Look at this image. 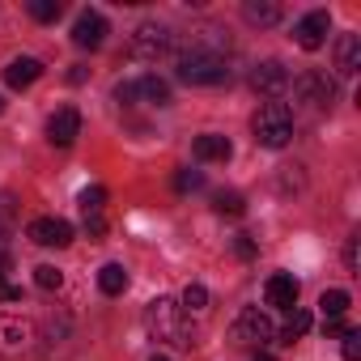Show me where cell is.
<instances>
[{
    "label": "cell",
    "mask_w": 361,
    "mask_h": 361,
    "mask_svg": "<svg viewBox=\"0 0 361 361\" xmlns=\"http://www.w3.org/2000/svg\"><path fill=\"white\" fill-rule=\"evenodd\" d=\"M90 73H85V64H73V73H68V85H81Z\"/></svg>",
    "instance_id": "cell-32"
},
{
    "label": "cell",
    "mask_w": 361,
    "mask_h": 361,
    "mask_svg": "<svg viewBox=\"0 0 361 361\" xmlns=\"http://www.w3.org/2000/svg\"><path fill=\"white\" fill-rule=\"evenodd\" d=\"M39 77H43V60H35V56H18V60H9V68H5L9 90H26V85H35Z\"/></svg>",
    "instance_id": "cell-16"
},
{
    "label": "cell",
    "mask_w": 361,
    "mask_h": 361,
    "mask_svg": "<svg viewBox=\"0 0 361 361\" xmlns=\"http://www.w3.org/2000/svg\"><path fill=\"white\" fill-rule=\"evenodd\" d=\"M344 331H348L344 319H323V336H344Z\"/></svg>",
    "instance_id": "cell-31"
},
{
    "label": "cell",
    "mask_w": 361,
    "mask_h": 361,
    "mask_svg": "<svg viewBox=\"0 0 361 361\" xmlns=\"http://www.w3.org/2000/svg\"><path fill=\"white\" fill-rule=\"evenodd\" d=\"M344 268L348 272H357V234L348 238V247H344Z\"/></svg>",
    "instance_id": "cell-30"
},
{
    "label": "cell",
    "mask_w": 361,
    "mask_h": 361,
    "mask_svg": "<svg viewBox=\"0 0 361 361\" xmlns=\"http://www.w3.org/2000/svg\"><path fill=\"white\" fill-rule=\"evenodd\" d=\"M145 327L153 340H166V344H178V348H192V327H188V310L178 306L174 298H153L145 306Z\"/></svg>",
    "instance_id": "cell-2"
},
{
    "label": "cell",
    "mask_w": 361,
    "mask_h": 361,
    "mask_svg": "<svg viewBox=\"0 0 361 361\" xmlns=\"http://www.w3.org/2000/svg\"><path fill=\"white\" fill-rule=\"evenodd\" d=\"M213 209H217L221 217H243V209H247V204H243V196H238V192H217V196H213Z\"/></svg>",
    "instance_id": "cell-24"
},
{
    "label": "cell",
    "mask_w": 361,
    "mask_h": 361,
    "mask_svg": "<svg viewBox=\"0 0 361 361\" xmlns=\"http://www.w3.org/2000/svg\"><path fill=\"white\" fill-rule=\"evenodd\" d=\"M251 132H255V145L285 149L293 140V111H289V102H264L251 115Z\"/></svg>",
    "instance_id": "cell-3"
},
{
    "label": "cell",
    "mask_w": 361,
    "mask_h": 361,
    "mask_svg": "<svg viewBox=\"0 0 361 361\" xmlns=\"http://www.w3.org/2000/svg\"><path fill=\"white\" fill-rule=\"evenodd\" d=\"M115 98H119L123 106H136V102H145V106H170V85H166L161 77L145 73V77L119 81V85H115Z\"/></svg>",
    "instance_id": "cell-5"
},
{
    "label": "cell",
    "mask_w": 361,
    "mask_h": 361,
    "mask_svg": "<svg viewBox=\"0 0 361 361\" xmlns=\"http://www.w3.org/2000/svg\"><path fill=\"white\" fill-rule=\"evenodd\" d=\"M178 306H183L188 314H204V310H209V289L192 281V285L183 289V302H178Z\"/></svg>",
    "instance_id": "cell-22"
},
{
    "label": "cell",
    "mask_w": 361,
    "mask_h": 361,
    "mask_svg": "<svg viewBox=\"0 0 361 361\" xmlns=\"http://www.w3.org/2000/svg\"><path fill=\"white\" fill-rule=\"evenodd\" d=\"M35 344V327L18 314H0V353L13 357V353H26Z\"/></svg>",
    "instance_id": "cell-11"
},
{
    "label": "cell",
    "mask_w": 361,
    "mask_h": 361,
    "mask_svg": "<svg viewBox=\"0 0 361 361\" xmlns=\"http://www.w3.org/2000/svg\"><path fill=\"white\" fill-rule=\"evenodd\" d=\"M306 331H310V314H306V310H293L289 323H285V331H281V344H293V340H302Z\"/></svg>",
    "instance_id": "cell-23"
},
{
    "label": "cell",
    "mask_w": 361,
    "mask_h": 361,
    "mask_svg": "<svg viewBox=\"0 0 361 361\" xmlns=\"http://www.w3.org/2000/svg\"><path fill=\"white\" fill-rule=\"evenodd\" d=\"M102 39H106V18L94 13V9H85V13L77 18V26H73V43H77L81 51H94V47H102Z\"/></svg>",
    "instance_id": "cell-14"
},
{
    "label": "cell",
    "mask_w": 361,
    "mask_h": 361,
    "mask_svg": "<svg viewBox=\"0 0 361 361\" xmlns=\"http://www.w3.org/2000/svg\"><path fill=\"white\" fill-rule=\"evenodd\" d=\"M361 68V35H340L336 39V73L353 77Z\"/></svg>",
    "instance_id": "cell-17"
},
{
    "label": "cell",
    "mask_w": 361,
    "mask_h": 361,
    "mask_svg": "<svg viewBox=\"0 0 361 361\" xmlns=\"http://www.w3.org/2000/svg\"><path fill=\"white\" fill-rule=\"evenodd\" d=\"M0 302H22V285H9V281H0Z\"/></svg>",
    "instance_id": "cell-29"
},
{
    "label": "cell",
    "mask_w": 361,
    "mask_h": 361,
    "mask_svg": "<svg viewBox=\"0 0 361 361\" xmlns=\"http://www.w3.org/2000/svg\"><path fill=\"white\" fill-rule=\"evenodd\" d=\"M243 22L268 30V26L281 22V5H272V0H247V5H243Z\"/></svg>",
    "instance_id": "cell-19"
},
{
    "label": "cell",
    "mask_w": 361,
    "mask_h": 361,
    "mask_svg": "<svg viewBox=\"0 0 361 361\" xmlns=\"http://www.w3.org/2000/svg\"><path fill=\"white\" fill-rule=\"evenodd\" d=\"M251 251H255V247H251V238H247V234H238V255H251Z\"/></svg>",
    "instance_id": "cell-34"
},
{
    "label": "cell",
    "mask_w": 361,
    "mask_h": 361,
    "mask_svg": "<svg viewBox=\"0 0 361 361\" xmlns=\"http://www.w3.org/2000/svg\"><path fill=\"white\" fill-rule=\"evenodd\" d=\"M192 153H196V161H230L234 157V145L226 136H217V132H204V136H196Z\"/></svg>",
    "instance_id": "cell-18"
},
{
    "label": "cell",
    "mask_w": 361,
    "mask_h": 361,
    "mask_svg": "<svg viewBox=\"0 0 361 361\" xmlns=\"http://www.w3.org/2000/svg\"><path fill=\"white\" fill-rule=\"evenodd\" d=\"M98 289H102L106 298H119V293L128 289V272H123V264H102V268H98Z\"/></svg>",
    "instance_id": "cell-20"
},
{
    "label": "cell",
    "mask_w": 361,
    "mask_h": 361,
    "mask_svg": "<svg viewBox=\"0 0 361 361\" xmlns=\"http://www.w3.org/2000/svg\"><path fill=\"white\" fill-rule=\"evenodd\" d=\"M77 209H81V226L90 238H102L106 234V188H85L77 196Z\"/></svg>",
    "instance_id": "cell-8"
},
{
    "label": "cell",
    "mask_w": 361,
    "mask_h": 361,
    "mask_svg": "<svg viewBox=\"0 0 361 361\" xmlns=\"http://www.w3.org/2000/svg\"><path fill=\"white\" fill-rule=\"evenodd\" d=\"M0 111H5V98H0Z\"/></svg>",
    "instance_id": "cell-37"
},
{
    "label": "cell",
    "mask_w": 361,
    "mask_h": 361,
    "mask_svg": "<svg viewBox=\"0 0 361 361\" xmlns=\"http://www.w3.org/2000/svg\"><path fill=\"white\" fill-rule=\"evenodd\" d=\"M340 353H344V361H361V331H357V327L344 331V348H340Z\"/></svg>",
    "instance_id": "cell-28"
},
{
    "label": "cell",
    "mask_w": 361,
    "mask_h": 361,
    "mask_svg": "<svg viewBox=\"0 0 361 361\" xmlns=\"http://www.w3.org/2000/svg\"><path fill=\"white\" fill-rule=\"evenodd\" d=\"M77 136H81V111H77V106H60V111L47 119V140H51L56 149H68Z\"/></svg>",
    "instance_id": "cell-12"
},
{
    "label": "cell",
    "mask_w": 361,
    "mask_h": 361,
    "mask_svg": "<svg viewBox=\"0 0 361 361\" xmlns=\"http://www.w3.org/2000/svg\"><path fill=\"white\" fill-rule=\"evenodd\" d=\"M348 293L344 289H327L323 298H319V310H323V319H344V310H348Z\"/></svg>",
    "instance_id": "cell-21"
},
{
    "label": "cell",
    "mask_w": 361,
    "mask_h": 361,
    "mask_svg": "<svg viewBox=\"0 0 361 361\" xmlns=\"http://www.w3.org/2000/svg\"><path fill=\"white\" fill-rule=\"evenodd\" d=\"M30 243H39V247H68L73 243V226L64 217H39V221H30Z\"/></svg>",
    "instance_id": "cell-13"
},
{
    "label": "cell",
    "mask_w": 361,
    "mask_h": 361,
    "mask_svg": "<svg viewBox=\"0 0 361 361\" xmlns=\"http://www.w3.org/2000/svg\"><path fill=\"white\" fill-rule=\"evenodd\" d=\"M289 68L281 64V60H264V64H255L251 68V85H255V94H264V98H281L285 90H289Z\"/></svg>",
    "instance_id": "cell-9"
},
{
    "label": "cell",
    "mask_w": 361,
    "mask_h": 361,
    "mask_svg": "<svg viewBox=\"0 0 361 361\" xmlns=\"http://www.w3.org/2000/svg\"><path fill=\"white\" fill-rule=\"evenodd\" d=\"M9 268H13V255H9V251H0V281H5Z\"/></svg>",
    "instance_id": "cell-33"
},
{
    "label": "cell",
    "mask_w": 361,
    "mask_h": 361,
    "mask_svg": "<svg viewBox=\"0 0 361 361\" xmlns=\"http://www.w3.org/2000/svg\"><path fill=\"white\" fill-rule=\"evenodd\" d=\"M264 302L268 306H281V310H293L298 306V281L289 272H272L264 281Z\"/></svg>",
    "instance_id": "cell-15"
},
{
    "label": "cell",
    "mask_w": 361,
    "mask_h": 361,
    "mask_svg": "<svg viewBox=\"0 0 361 361\" xmlns=\"http://www.w3.org/2000/svg\"><path fill=\"white\" fill-rule=\"evenodd\" d=\"M60 13H64L60 0H30V18H35V22H56Z\"/></svg>",
    "instance_id": "cell-26"
},
{
    "label": "cell",
    "mask_w": 361,
    "mask_h": 361,
    "mask_svg": "<svg viewBox=\"0 0 361 361\" xmlns=\"http://www.w3.org/2000/svg\"><path fill=\"white\" fill-rule=\"evenodd\" d=\"M327 30H331V13H327V9H314V13H306V18L293 26V39H298L302 51H319V47L327 43Z\"/></svg>",
    "instance_id": "cell-10"
},
{
    "label": "cell",
    "mask_w": 361,
    "mask_h": 361,
    "mask_svg": "<svg viewBox=\"0 0 361 361\" xmlns=\"http://www.w3.org/2000/svg\"><path fill=\"white\" fill-rule=\"evenodd\" d=\"M196 188H204V174L200 170H178L174 174V192H196Z\"/></svg>",
    "instance_id": "cell-27"
},
{
    "label": "cell",
    "mask_w": 361,
    "mask_h": 361,
    "mask_svg": "<svg viewBox=\"0 0 361 361\" xmlns=\"http://www.w3.org/2000/svg\"><path fill=\"white\" fill-rule=\"evenodd\" d=\"M35 285H39V289H47V293H56V289L64 285V272H60V268H51V264H39V268H35Z\"/></svg>",
    "instance_id": "cell-25"
},
{
    "label": "cell",
    "mask_w": 361,
    "mask_h": 361,
    "mask_svg": "<svg viewBox=\"0 0 361 361\" xmlns=\"http://www.w3.org/2000/svg\"><path fill=\"white\" fill-rule=\"evenodd\" d=\"M178 81L183 85H226L234 77L230 68V39L221 26H200L188 35V43L174 56Z\"/></svg>",
    "instance_id": "cell-1"
},
{
    "label": "cell",
    "mask_w": 361,
    "mask_h": 361,
    "mask_svg": "<svg viewBox=\"0 0 361 361\" xmlns=\"http://www.w3.org/2000/svg\"><path fill=\"white\" fill-rule=\"evenodd\" d=\"M259 361H272V357H268V353H259Z\"/></svg>",
    "instance_id": "cell-35"
},
{
    "label": "cell",
    "mask_w": 361,
    "mask_h": 361,
    "mask_svg": "<svg viewBox=\"0 0 361 361\" xmlns=\"http://www.w3.org/2000/svg\"><path fill=\"white\" fill-rule=\"evenodd\" d=\"M293 94H298V102H306V106H314V111H331V102H336V81H331L327 73L310 68V73H302V77L293 81Z\"/></svg>",
    "instance_id": "cell-6"
},
{
    "label": "cell",
    "mask_w": 361,
    "mask_h": 361,
    "mask_svg": "<svg viewBox=\"0 0 361 361\" xmlns=\"http://www.w3.org/2000/svg\"><path fill=\"white\" fill-rule=\"evenodd\" d=\"M153 361H170V357H153Z\"/></svg>",
    "instance_id": "cell-36"
},
{
    "label": "cell",
    "mask_w": 361,
    "mask_h": 361,
    "mask_svg": "<svg viewBox=\"0 0 361 361\" xmlns=\"http://www.w3.org/2000/svg\"><path fill=\"white\" fill-rule=\"evenodd\" d=\"M170 51V30L157 26V22H140L128 39V60H140V64H157L161 56Z\"/></svg>",
    "instance_id": "cell-4"
},
{
    "label": "cell",
    "mask_w": 361,
    "mask_h": 361,
    "mask_svg": "<svg viewBox=\"0 0 361 361\" xmlns=\"http://www.w3.org/2000/svg\"><path fill=\"white\" fill-rule=\"evenodd\" d=\"M234 340H243V344H251V348H264V344L276 340V327H272V319H268L259 306H247V310L238 314V323H234Z\"/></svg>",
    "instance_id": "cell-7"
}]
</instances>
